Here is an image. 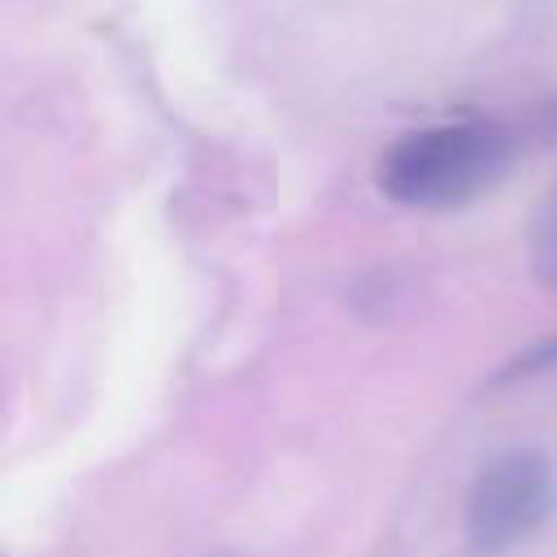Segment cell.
<instances>
[{"mask_svg":"<svg viewBox=\"0 0 557 557\" xmlns=\"http://www.w3.org/2000/svg\"><path fill=\"white\" fill-rule=\"evenodd\" d=\"M527 131L500 117L435 122L400 135L379 157V191L405 209H461L505 178Z\"/></svg>","mask_w":557,"mask_h":557,"instance_id":"1","label":"cell"},{"mask_svg":"<svg viewBox=\"0 0 557 557\" xmlns=\"http://www.w3.org/2000/svg\"><path fill=\"white\" fill-rule=\"evenodd\" d=\"M557 505V479L544 453L505 448L479 466L466 492V544L474 557H500L531 540Z\"/></svg>","mask_w":557,"mask_h":557,"instance_id":"2","label":"cell"},{"mask_svg":"<svg viewBox=\"0 0 557 557\" xmlns=\"http://www.w3.org/2000/svg\"><path fill=\"white\" fill-rule=\"evenodd\" d=\"M531 270L548 292H557V183L548 187L531 222Z\"/></svg>","mask_w":557,"mask_h":557,"instance_id":"3","label":"cell"},{"mask_svg":"<svg viewBox=\"0 0 557 557\" xmlns=\"http://www.w3.org/2000/svg\"><path fill=\"white\" fill-rule=\"evenodd\" d=\"M557 366V335H548V339H540V344H527V348H518L500 370H496V387H505V383H522V379H531V374H544V370H553Z\"/></svg>","mask_w":557,"mask_h":557,"instance_id":"4","label":"cell"}]
</instances>
